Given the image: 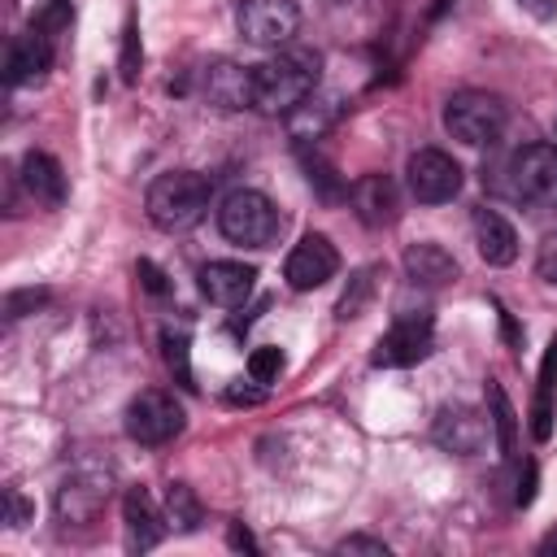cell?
<instances>
[{
  "instance_id": "obj_1",
  "label": "cell",
  "mask_w": 557,
  "mask_h": 557,
  "mask_svg": "<svg viewBox=\"0 0 557 557\" xmlns=\"http://www.w3.org/2000/svg\"><path fill=\"white\" fill-rule=\"evenodd\" d=\"M318 52L309 48H283L274 57H265L261 65H252V109L270 113V117H287L300 100H309L318 91Z\"/></svg>"
},
{
  "instance_id": "obj_2",
  "label": "cell",
  "mask_w": 557,
  "mask_h": 557,
  "mask_svg": "<svg viewBox=\"0 0 557 557\" xmlns=\"http://www.w3.org/2000/svg\"><path fill=\"white\" fill-rule=\"evenodd\" d=\"M209 178L196 174V170H165L148 183V196H144V209H148V222L157 231H191L205 213H209Z\"/></svg>"
},
{
  "instance_id": "obj_3",
  "label": "cell",
  "mask_w": 557,
  "mask_h": 557,
  "mask_svg": "<svg viewBox=\"0 0 557 557\" xmlns=\"http://www.w3.org/2000/svg\"><path fill=\"white\" fill-rule=\"evenodd\" d=\"M283 218L274 209V200L265 191H252V187H235L222 205H218V231L239 244V248H270L274 235H278Z\"/></svg>"
},
{
  "instance_id": "obj_4",
  "label": "cell",
  "mask_w": 557,
  "mask_h": 557,
  "mask_svg": "<svg viewBox=\"0 0 557 557\" xmlns=\"http://www.w3.org/2000/svg\"><path fill=\"white\" fill-rule=\"evenodd\" d=\"M505 122H509V109H505V100L492 96V91L466 87V91L448 96V104H444V126H448V135L461 139V144H474V148H479V144H492V139L505 131Z\"/></svg>"
},
{
  "instance_id": "obj_5",
  "label": "cell",
  "mask_w": 557,
  "mask_h": 557,
  "mask_svg": "<svg viewBox=\"0 0 557 557\" xmlns=\"http://www.w3.org/2000/svg\"><path fill=\"white\" fill-rule=\"evenodd\" d=\"M509 196L531 209H557V144H527L513 152Z\"/></svg>"
},
{
  "instance_id": "obj_6",
  "label": "cell",
  "mask_w": 557,
  "mask_h": 557,
  "mask_svg": "<svg viewBox=\"0 0 557 557\" xmlns=\"http://www.w3.org/2000/svg\"><path fill=\"white\" fill-rule=\"evenodd\" d=\"M126 435L135 440V444H148V448H157V444H170L174 435H183V426H187V413H183V405L170 396V392H161V387H144L131 405H126Z\"/></svg>"
},
{
  "instance_id": "obj_7",
  "label": "cell",
  "mask_w": 557,
  "mask_h": 557,
  "mask_svg": "<svg viewBox=\"0 0 557 557\" xmlns=\"http://www.w3.org/2000/svg\"><path fill=\"white\" fill-rule=\"evenodd\" d=\"M235 26L252 48H287L300 30V4L296 0H239Z\"/></svg>"
},
{
  "instance_id": "obj_8",
  "label": "cell",
  "mask_w": 557,
  "mask_h": 557,
  "mask_svg": "<svg viewBox=\"0 0 557 557\" xmlns=\"http://www.w3.org/2000/svg\"><path fill=\"white\" fill-rule=\"evenodd\" d=\"M431 348H435L431 313H409V309H400L396 322L387 326V335H379V344H374V352H370V366H379V370H405V366L426 361Z\"/></svg>"
},
{
  "instance_id": "obj_9",
  "label": "cell",
  "mask_w": 557,
  "mask_h": 557,
  "mask_svg": "<svg viewBox=\"0 0 557 557\" xmlns=\"http://www.w3.org/2000/svg\"><path fill=\"white\" fill-rule=\"evenodd\" d=\"M405 178L418 205H444L461 191V165L444 148H418L405 165Z\"/></svg>"
},
{
  "instance_id": "obj_10",
  "label": "cell",
  "mask_w": 557,
  "mask_h": 557,
  "mask_svg": "<svg viewBox=\"0 0 557 557\" xmlns=\"http://www.w3.org/2000/svg\"><path fill=\"white\" fill-rule=\"evenodd\" d=\"M335 270H339V252H335V244H331L326 235H318V231L300 235V244H296V248L287 252V261H283V278H287L292 292H313V287H322L326 278H335Z\"/></svg>"
},
{
  "instance_id": "obj_11",
  "label": "cell",
  "mask_w": 557,
  "mask_h": 557,
  "mask_svg": "<svg viewBox=\"0 0 557 557\" xmlns=\"http://www.w3.org/2000/svg\"><path fill=\"white\" fill-rule=\"evenodd\" d=\"M487 435H492V418H483L479 409L470 405H444L431 422V440L444 448V453H457V457H474L487 448Z\"/></svg>"
},
{
  "instance_id": "obj_12",
  "label": "cell",
  "mask_w": 557,
  "mask_h": 557,
  "mask_svg": "<svg viewBox=\"0 0 557 557\" xmlns=\"http://www.w3.org/2000/svg\"><path fill=\"white\" fill-rule=\"evenodd\" d=\"M400 265H405V278H409L413 287H422V292H440V287L457 283V274H461L457 257H453L444 244H435V239L409 244Z\"/></svg>"
},
{
  "instance_id": "obj_13",
  "label": "cell",
  "mask_w": 557,
  "mask_h": 557,
  "mask_svg": "<svg viewBox=\"0 0 557 557\" xmlns=\"http://www.w3.org/2000/svg\"><path fill=\"white\" fill-rule=\"evenodd\" d=\"M205 100L222 113L252 109V65L239 61H209L205 65Z\"/></svg>"
},
{
  "instance_id": "obj_14",
  "label": "cell",
  "mask_w": 557,
  "mask_h": 557,
  "mask_svg": "<svg viewBox=\"0 0 557 557\" xmlns=\"http://www.w3.org/2000/svg\"><path fill=\"white\" fill-rule=\"evenodd\" d=\"M348 200H352V213L379 231V226H392L396 213H400V196H396V183L387 174H361L352 187H348Z\"/></svg>"
},
{
  "instance_id": "obj_15",
  "label": "cell",
  "mask_w": 557,
  "mask_h": 557,
  "mask_svg": "<svg viewBox=\"0 0 557 557\" xmlns=\"http://www.w3.org/2000/svg\"><path fill=\"white\" fill-rule=\"evenodd\" d=\"M257 287V270L244 261H209L200 265V292L205 300L222 305V309H239Z\"/></svg>"
},
{
  "instance_id": "obj_16",
  "label": "cell",
  "mask_w": 557,
  "mask_h": 557,
  "mask_svg": "<svg viewBox=\"0 0 557 557\" xmlns=\"http://www.w3.org/2000/svg\"><path fill=\"white\" fill-rule=\"evenodd\" d=\"M52 44L57 39H48L44 30H26V35H17L13 44H9V57H4V78H9V87H22V83H39L48 70H52Z\"/></svg>"
},
{
  "instance_id": "obj_17",
  "label": "cell",
  "mask_w": 557,
  "mask_h": 557,
  "mask_svg": "<svg viewBox=\"0 0 557 557\" xmlns=\"http://www.w3.org/2000/svg\"><path fill=\"white\" fill-rule=\"evenodd\" d=\"M104 500H109V479L104 474H74L57 492V518L61 522H91Z\"/></svg>"
},
{
  "instance_id": "obj_18",
  "label": "cell",
  "mask_w": 557,
  "mask_h": 557,
  "mask_svg": "<svg viewBox=\"0 0 557 557\" xmlns=\"http://www.w3.org/2000/svg\"><path fill=\"white\" fill-rule=\"evenodd\" d=\"M122 522H126V544L139 548V553L157 548L161 535H165V518H161L157 500H152L144 487H131V492L122 496Z\"/></svg>"
},
{
  "instance_id": "obj_19",
  "label": "cell",
  "mask_w": 557,
  "mask_h": 557,
  "mask_svg": "<svg viewBox=\"0 0 557 557\" xmlns=\"http://www.w3.org/2000/svg\"><path fill=\"white\" fill-rule=\"evenodd\" d=\"M470 226H474V244H479V257L487 261V265H509L513 257H518V231H513V222L509 218H500L496 209H474V218H470Z\"/></svg>"
},
{
  "instance_id": "obj_20",
  "label": "cell",
  "mask_w": 557,
  "mask_h": 557,
  "mask_svg": "<svg viewBox=\"0 0 557 557\" xmlns=\"http://www.w3.org/2000/svg\"><path fill=\"white\" fill-rule=\"evenodd\" d=\"M553 418H557V339L544 348L540 379H535V400H531V440L535 444L553 440Z\"/></svg>"
},
{
  "instance_id": "obj_21",
  "label": "cell",
  "mask_w": 557,
  "mask_h": 557,
  "mask_svg": "<svg viewBox=\"0 0 557 557\" xmlns=\"http://www.w3.org/2000/svg\"><path fill=\"white\" fill-rule=\"evenodd\" d=\"M17 178H22V187H26V196H30L35 205L57 209V205L65 200V174H61L57 157H48V152H26Z\"/></svg>"
},
{
  "instance_id": "obj_22",
  "label": "cell",
  "mask_w": 557,
  "mask_h": 557,
  "mask_svg": "<svg viewBox=\"0 0 557 557\" xmlns=\"http://www.w3.org/2000/svg\"><path fill=\"white\" fill-rule=\"evenodd\" d=\"M335 100L331 96H309V100H300L292 113H287V131H292V139H300V144H313V139H322V131L335 122Z\"/></svg>"
},
{
  "instance_id": "obj_23",
  "label": "cell",
  "mask_w": 557,
  "mask_h": 557,
  "mask_svg": "<svg viewBox=\"0 0 557 557\" xmlns=\"http://www.w3.org/2000/svg\"><path fill=\"white\" fill-rule=\"evenodd\" d=\"M487 405H492V431H496V444H500V457L509 461L513 448H518V418H513V405L509 396L500 392V383L487 379Z\"/></svg>"
},
{
  "instance_id": "obj_24",
  "label": "cell",
  "mask_w": 557,
  "mask_h": 557,
  "mask_svg": "<svg viewBox=\"0 0 557 557\" xmlns=\"http://www.w3.org/2000/svg\"><path fill=\"white\" fill-rule=\"evenodd\" d=\"M165 509H170V522L178 527V531H196L200 527V500L191 496V487L187 483H170V492H165Z\"/></svg>"
},
{
  "instance_id": "obj_25",
  "label": "cell",
  "mask_w": 557,
  "mask_h": 557,
  "mask_svg": "<svg viewBox=\"0 0 557 557\" xmlns=\"http://www.w3.org/2000/svg\"><path fill=\"white\" fill-rule=\"evenodd\" d=\"M370 292H374V270L366 265V270H357V274L348 278V287H344V296H339V305H335V318H339V322L361 318V309H366Z\"/></svg>"
},
{
  "instance_id": "obj_26",
  "label": "cell",
  "mask_w": 557,
  "mask_h": 557,
  "mask_svg": "<svg viewBox=\"0 0 557 557\" xmlns=\"http://www.w3.org/2000/svg\"><path fill=\"white\" fill-rule=\"evenodd\" d=\"M278 374H283V348L261 344V348H252V352H248V379H252L257 387L274 383Z\"/></svg>"
},
{
  "instance_id": "obj_27",
  "label": "cell",
  "mask_w": 557,
  "mask_h": 557,
  "mask_svg": "<svg viewBox=\"0 0 557 557\" xmlns=\"http://www.w3.org/2000/svg\"><path fill=\"white\" fill-rule=\"evenodd\" d=\"M161 348H165V366H170L174 383H178V387H196V383H191V366H187V335L165 331V335H161Z\"/></svg>"
},
{
  "instance_id": "obj_28",
  "label": "cell",
  "mask_w": 557,
  "mask_h": 557,
  "mask_svg": "<svg viewBox=\"0 0 557 557\" xmlns=\"http://www.w3.org/2000/svg\"><path fill=\"white\" fill-rule=\"evenodd\" d=\"M139 61H144V48H139V26H135V13H131L126 26H122V61H117L122 83H135L139 78Z\"/></svg>"
},
{
  "instance_id": "obj_29",
  "label": "cell",
  "mask_w": 557,
  "mask_h": 557,
  "mask_svg": "<svg viewBox=\"0 0 557 557\" xmlns=\"http://www.w3.org/2000/svg\"><path fill=\"white\" fill-rule=\"evenodd\" d=\"M70 17H74L70 0H48V4H44V9L30 17V26H35V30H44L48 39H57V35L70 26Z\"/></svg>"
},
{
  "instance_id": "obj_30",
  "label": "cell",
  "mask_w": 557,
  "mask_h": 557,
  "mask_svg": "<svg viewBox=\"0 0 557 557\" xmlns=\"http://www.w3.org/2000/svg\"><path fill=\"white\" fill-rule=\"evenodd\" d=\"M44 300H48V292H35V287H26V292H9V296H4V313H9V318H22L26 309H39Z\"/></svg>"
},
{
  "instance_id": "obj_31",
  "label": "cell",
  "mask_w": 557,
  "mask_h": 557,
  "mask_svg": "<svg viewBox=\"0 0 557 557\" xmlns=\"http://www.w3.org/2000/svg\"><path fill=\"white\" fill-rule=\"evenodd\" d=\"M535 274L557 287V235H548V239L540 244V252H535Z\"/></svg>"
},
{
  "instance_id": "obj_32",
  "label": "cell",
  "mask_w": 557,
  "mask_h": 557,
  "mask_svg": "<svg viewBox=\"0 0 557 557\" xmlns=\"http://www.w3.org/2000/svg\"><path fill=\"white\" fill-rule=\"evenodd\" d=\"M335 553H344V557H348V553H370V557H387L392 548H387L383 540H370V535H348V540H339V544H335Z\"/></svg>"
},
{
  "instance_id": "obj_33",
  "label": "cell",
  "mask_w": 557,
  "mask_h": 557,
  "mask_svg": "<svg viewBox=\"0 0 557 557\" xmlns=\"http://www.w3.org/2000/svg\"><path fill=\"white\" fill-rule=\"evenodd\" d=\"M26 518H30V505L22 500L17 487H9V492H4V522H9V527H22Z\"/></svg>"
},
{
  "instance_id": "obj_34",
  "label": "cell",
  "mask_w": 557,
  "mask_h": 557,
  "mask_svg": "<svg viewBox=\"0 0 557 557\" xmlns=\"http://www.w3.org/2000/svg\"><path fill=\"white\" fill-rule=\"evenodd\" d=\"M139 278H144V287H148L152 296H165V274H161L152 261H139Z\"/></svg>"
},
{
  "instance_id": "obj_35",
  "label": "cell",
  "mask_w": 557,
  "mask_h": 557,
  "mask_svg": "<svg viewBox=\"0 0 557 557\" xmlns=\"http://www.w3.org/2000/svg\"><path fill=\"white\" fill-rule=\"evenodd\" d=\"M518 9H527L535 22H553V13H557V0H518Z\"/></svg>"
},
{
  "instance_id": "obj_36",
  "label": "cell",
  "mask_w": 557,
  "mask_h": 557,
  "mask_svg": "<svg viewBox=\"0 0 557 557\" xmlns=\"http://www.w3.org/2000/svg\"><path fill=\"white\" fill-rule=\"evenodd\" d=\"M535 500V466L527 461V470H522V483H518V505H531Z\"/></svg>"
},
{
  "instance_id": "obj_37",
  "label": "cell",
  "mask_w": 557,
  "mask_h": 557,
  "mask_svg": "<svg viewBox=\"0 0 557 557\" xmlns=\"http://www.w3.org/2000/svg\"><path fill=\"white\" fill-rule=\"evenodd\" d=\"M231 544H235V548H248V553L257 548V540L248 535V527H244V522H231Z\"/></svg>"
},
{
  "instance_id": "obj_38",
  "label": "cell",
  "mask_w": 557,
  "mask_h": 557,
  "mask_svg": "<svg viewBox=\"0 0 557 557\" xmlns=\"http://www.w3.org/2000/svg\"><path fill=\"white\" fill-rule=\"evenodd\" d=\"M540 553H544V557H557V527H553V531L540 540Z\"/></svg>"
},
{
  "instance_id": "obj_39",
  "label": "cell",
  "mask_w": 557,
  "mask_h": 557,
  "mask_svg": "<svg viewBox=\"0 0 557 557\" xmlns=\"http://www.w3.org/2000/svg\"><path fill=\"white\" fill-rule=\"evenodd\" d=\"M326 4H348V0H326Z\"/></svg>"
}]
</instances>
